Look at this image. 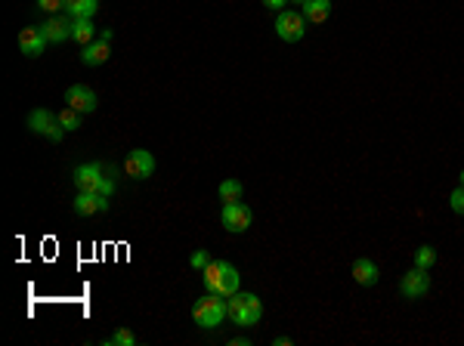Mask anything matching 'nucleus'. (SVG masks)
<instances>
[{
	"mask_svg": "<svg viewBox=\"0 0 464 346\" xmlns=\"http://www.w3.org/2000/svg\"><path fill=\"white\" fill-rule=\"evenodd\" d=\"M44 37H46V44H65L72 37V22L65 15H50L44 22Z\"/></svg>",
	"mask_w": 464,
	"mask_h": 346,
	"instance_id": "obj_12",
	"label": "nucleus"
},
{
	"mask_svg": "<svg viewBox=\"0 0 464 346\" xmlns=\"http://www.w3.org/2000/svg\"><path fill=\"white\" fill-rule=\"evenodd\" d=\"M415 266H418V269H433V266H437V250H433L430 245H421V248H418L415 250Z\"/></svg>",
	"mask_w": 464,
	"mask_h": 346,
	"instance_id": "obj_22",
	"label": "nucleus"
},
{
	"mask_svg": "<svg viewBox=\"0 0 464 346\" xmlns=\"http://www.w3.org/2000/svg\"><path fill=\"white\" fill-rule=\"evenodd\" d=\"M353 281L356 285H362V288H371V285H378V278H381V269H378V263L375 260H368V257H359L353 263Z\"/></svg>",
	"mask_w": 464,
	"mask_h": 346,
	"instance_id": "obj_11",
	"label": "nucleus"
},
{
	"mask_svg": "<svg viewBox=\"0 0 464 346\" xmlns=\"http://www.w3.org/2000/svg\"><path fill=\"white\" fill-rule=\"evenodd\" d=\"M72 19H93L99 10V0H65V6H62Z\"/></svg>",
	"mask_w": 464,
	"mask_h": 346,
	"instance_id": "obj_15",
	"label": "nucleus"
},
{
	"mask_svg": "<svg viewBox=\"0 0 464 346\" xmlns=\"http://www.w3.org/2000/svg\"><path fill=\"white\" fill-rule=\"evenodd\" d=\"M300 6H304V19L313 22V25H319L331 15V0H307Z\"/></svg>",
	"mask_w": 464,
	"mask_h": 346,
	"instance_id": "obj_16",
	"label": "nucleus"
},
{
	"mask_svg": "<svg viewBox=\"0 0 464 346\" xmlns=\"http://www.w3.org/2000/svg\"><path fill=\"white\" fill-rule=\"evenodd\" d=\"M59 124L65 127V133H75L81 127V112H75V108H65V112H59Z\"/></svg>",
	"mask_w": 464,
	"mask_h": 346,
	"instance_id": "obj_24",
	"label": "nucleus"
},
{
	"mask_svg": "<svg viewBox=\"0 0 464 346\" xmlns=\"http://www.w3.org/2000/svg\"><path fill=\"white\" fill-rule=\"evenodd\" d=\"M226 312H229L232 325H238V328L245 325V294H242V290H238V294H232V297H226Z\"/></svg>",
	"mask_w": 464,
	"mask_h": 346,
	"instance_id": "obj_21",
	"label": "nucleus"
},
{
	"mask_svg": "<svg viewBox=\"0 0 464 346\" xmlns=\"http://www.w3.org/2000/svg\"><path fill=\"white\" fill-rule=\"evenodd\" d=\"M192 319H195L198 328H205V331H214V328H220L223 321L229 319L226 300H223L220 294L201 297V300H195V306H192Z\"/></svg>",
	"mask_w": 464,
	"mask_h": 346,
	"instance_id": "obj_1",
	"label": "nucleus"
},
{
	"mask_svg": "<svg viewBox=\"0 0 464 346\" xmlns=\"http://www.w3.org/2000/svg\"><path fill=\"white\" fill-rule=\"evenodd\" d=\"M65 102H68V108H75V112H81V115L96 112V105H99L96 93H93L90 86H84V84H72V86H68V90H65Z\"/></svg>",
	"mask_w": 464,
	"mask_h": 346,
	"instance_id": "obj_8",
	"label": "nucleus"
},
{
	"mask_svg": "<svg viewBox=\"0 0 464 346\" xmlns=\"http://www.w3.org/2000/svg\"><path fill=\"white\" fill-rule=\"evenodd\" d=\"M44 46H46L44 28L28 25V28H22V31H19V50H22V56L37 59V56H41V53H44Z\"/></svg>",
	"mask_w": 464,
	"mask_h": 346,
	"instance_id": "obj_10",
	"label": "nucleus"
},
{
	"mask_svg": "<svg viewBox=\"0 0 464 346\" xmlns=\"http://www.w3.org/2000/svg\"><path fill=\"white\" fill-rule=\"evenodd\" d=\"M99 195H105V198H112V195H115V177H112V173H105L103 186H99Z\"/></svg>",
	"mask_w": 464,
	"mask_h": 346,
	"instance_id": "obj_28",
	"label": "nucleus"
},
{
	"mask_svg": "<svg viewBox=\"0 0 464 346\" xmlns=\"http://www.w3.org/2000/svg\"><path fill=\"white\" fill-rule=\"evenodd\" d=\"M103 179H105L103 164H81V167H75V173H72V183H75L77 192H99Z\"/></svg>",
	"mask_w": 464,
	"mask_h": 346,
	"instance_id": "obj_7",
	"label": "nucleus"
},
{
	"mask_svg": "<svg viewBox=\"0 0 464 346\" xmlns=\"http://www.w3.org/2000/svg\"><path fill=\"white\" fill-rule=\"evenodd\" d=\"M238 288H242V275L232 263L223 260V275H220V297H232L238 294Z\"/></svg>",
	"mask_w": 464,
	"mask_h": 346,
	"instance_id": "obj_14",
	"label": "nucleus"
},
{
	"mask_svg": "<svg viewBox=\"0 0 464 346\" xmlns=\"http://www.w3.org/2000/svg\"><path fill=\"white\" fill-rule=\"evenodd\" d=\"M276 34L282 37L285 44H297V41H304V34H307V19H304V13L282 10V13L276 15Z\"/></svg>",
	"mask_w": 464,
	"mask_h": 346,
	"instance_id": "obj_3",
	"label": "nucleus"
},
{
	"mask_svg": "<svg viewBox=\"0 0 464 346\" xmlns=\"http://www.w3.org/2000/svg\"><path fill=\"white\" fill-rule=\"evenodd\" d=\"M105 343H108V346H136V334L127 331V328H118V331L108 337Z\"/></svg>",
	"mask_w": 464,
	"mask_h": 346,
	"instance_id": "obj_23",
	"label": "nucleus"
},
{
	"mask_svg": "<svg viewBox=\"0 0 464 346\" xmlns=\"http://www.w3.org/2000/svg\"><path fill=\"white\" fill-rule=\"evenodd\" d=\"M189 263H192V269H205V266L211 263V254H207V250H195V254L189 257Z\"/></svg>",
	"mask_w": 464,
	"mask_h": 346,
	"instance_id": "obj_26",
	"label": "nucleus"
},
{
	"mask_svg": "<svg viewBox=\"0 0 464 346\" xmlns=\"http://www.w3.org/2000/svg\"><path fill=\"white\" fill-rule=\"evenodd\" d=\"M205 288L207 294H220V275H223V260H211V263L205 266Z\"/></svg>",
	"mask_w": 464,
	"mask_h": 346,
	"instance_id": "obj_18",
	"label": "nucleus"
},
{
	"mask_svg": "<svg viewBox=\"0 0 464 346\" xmlns=\"http://www.w3.org/2000/svg\"><path fill=\"white\" fill-rule=\"evenodd\" d=\"M263 319V303L257 294H245V325L242 328H254Z\"/></svg>",
	"mask_w": 464,
	"mask_h": 346,
	"instance_id": "obj_19",
	"label": "nucleus"
},
{
	"mask_svg": "<svg viewBox=\"0 0 464 346\" xmlns=\"http://www.w3.org/2000/svg\"><path fill=\"white\" fill-rule=\"evenodd\" d=\"M427 290H430V275H427V269H418V266H415L412 272L402 275L399 294L406 297V300H421V297H427Z\"/></svg>",
	"mask_w": 464,
	"mask_h": 346,
	"instance_id": "obj_5",
	"label": "nucleus"
},
{
	"mask_svg": "<svg viewBox=\"0 0 464 346\" xmlns=\"http://www.w3.org/2000/svg\"><path fill=\"white\" fill-rule=\"evenodd\" d=\"M75 204V214L77 217H96V214H105L108 210V198L99 192H77Z\"/></svg>",
	"mask_w": 464,
	"mask_h": 346,
	"instance_id": "obj_9",
	"label": "nucleus"
},
{
	"mask_svg": "<svg viewBox=\"0 0 464 346\" xmlns=\"http://www.w3.org/2000/svg\"><path fill=\"white\" fill-rule=\"evenodd\" d=\"M260 4L266 6V10H278V13H282L285 6H288V0H260Z\"/></svg>",
	"mask_w": 464,
	"mask_h": 346,
	"instance_id": "obj_29",
	"label": "nucleus"
},
{
	"mask_svg": "<svg viewBox=\"0 0 464 346\" xmlns=\"http://www.w3.org/2000/svg\"><path fill=\"white\" fill-rule=\"evenodd\" d=\"M449 207H452L458 217H464V186H458L452 195H449Z\"/></svg>",
	"mask_w": 464,
	"mask_h": 346,
	"instance_id": "obj_25",
	"label": "nucleus"
},
{
	"mask_svg": "<svg viewBox=\"0 0 464 346\" xmlns=\"http://www.w3.org/2000/svg\"><path fill=\"white\" fill-rule=\"evenodd\" d=\"M72 41L87 46L96 41V25H93V19H72Z\"/></svg>",
	"mask_w": 464,
	"mask_h": 346,
	"instance_id": "obj_17",
	"label": "nucleus"
},
{
	"mask_svg": "<svg viewBox=\"0 0 464 346\" xmlns=\"http://www.w3.org/2000/svg\"><path fill=\"white\" fill-rule=\"evenodd\" d=\"M108 56H112V41H103V37H96V41L81 50L84 65H103V62H108Z\"/></svg>",
	"mask_w": 464,
	"mask_h": 346,
	"instance_id": "obj_13",
	"label": "nucleus"
},
{
	"mask_svg": "<svg viewBox=\"0 0 464 346\" xmlns=\"http://www.w3.org/2000/svg\"><path fill=\"white\" fill-rule=\"evenodd\" d=\"M28 130L50 139V143H62V136H65V127L59 124V115H53L50 108H34L28 115Z\"/></svg>",
	"mask_w": 464,
	"mask_h": 346,
	"instance_id": "obj_2",
	"label": "nucleus"
},
{
	"mask_svg": "<svg viewBox=\"0 0 464 346\" xmlns=\"http://www.w3.org/2000/svg\"><path fill=\"white\" fill-rule=\"evenodd\" d=\"M458 183H461V186H464V170H461V173H458Z\"/></svg>",
	"mask_w": 464,
	"mask_h": 346,
	"instance_id": "obj_30",
	"label": "nucleus"
},
{
	"mask_svg": "<svg viewBox=\"0 0 464 346\" xmlns=\"http://www.w3.org/2000/svg\"><path fill=\"white\" fill-rule=\"evenodd\" d=\"M217 195H220L223 204H236V201H242L245 188H242V183H238V179H223L220 188H217Z\"/></svg>",
	"mask_w": 464,
	"mask_h": 346,
	"instance_id": "obj_20",
	"label": "nucleus"
},
{
	"mask_svg": "<svg viewBox=\"0 0 464 346\" xmlns=\"http://www.w3.org/2000/svg\"><path fill=\"white\" fill-rule=\"evenodd\" d=\"M251 207H247L245 201H236V204H223V210H220V223H223V229L232 232V235H242L251 229Z\"/></svg>",
	"mask_w": 464,
	"mask_h": 346,
	"instance_id": "obj_4",
	"label": "nucleus"
},
{
	"mask_svg": "<svg viewBox=\"0 0 464 346\" xmlns=\"http://www.w3.org/2000/svg\"><path fill=\"white\" fill-rule=\"evenodd\" d=\"M65 6V0H37V10H44V13H56Z\"/></svg>",
	"mask_w": 464,
	"mask_h": 346,
	"instance_id": "obj_27",
	"label": "nucleus"
},
{
	"mask_svg": "<svg viewBox=\"0 0 464 346\" xmlns=\"http://www.w3.org/2000/svg\"><path fill=\"white\" fill-rule=\"evenodd\" d=\"M294 4H307V0H294Z\"/></svg>",
	"mask_w": 464,
	"mask_h": 346,
	"instance_id": "obj_31",
	"label": "nucleus"
},
{
	"mask_svg": "<svg viewBox=\"0 0 464 346\" xmlns=\"http://www.w3.org/2000/svg\"><path fill=\"white\" fill-rule=\"evenodd\" d=\"M124 173L130 179H149L155 173V155L146 148H134V152L124 158Z\"/></svg>",
	"mask_w": 464,
	"mask_h": 346,
	"instance_id": "obj_6",
	"label": "nucleus"
}]
</instances>
